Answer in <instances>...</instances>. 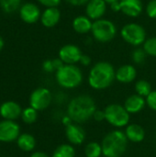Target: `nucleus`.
<instances>
[{
  "mask_svg": "<svg viewBox=\"0 0 156 157\" xmlns=\"http://www.w3.org/2000/svg\"><path fill=\"white\" fill-rule=\"evenodd\" d=\"M91 32L97 41L105 43L115 38L117 34V28L112 21L100 18L93 22Z\"/></svg>",
  "mask_w": 156,
  "mask_h": 157,
  "instance_id": "423d86ee",
  "label": "nucleus"
},
{
  "mask_svg": "<svg viewBox=\"0 0 156 157\" xmlns=\"http://www.w3.org/2000/svg\"><path fill=\"white\" fill-rule=\"evenodd\" d=\"M17 146L24 152H30L36 146V140L31 134L23 133L17 138Z\"/></svg>",
  "mask_w": 156,
  "mask_h": 157,
  "instance_id": "412c9836",
  "label": "nucleus"
},
{
  "mask_svg": "<svg viewBox=\"0 0 156 157\" xmlns=\"http://www.w3.org/2000/svg\"><path fill=\"white\" fill-rule=\"evenodd\" d=\"M20 132L19 125L14 121H0V142L9 143L17 140Z\"/></svg>",
  "mask_w": 156,
  "mask_h": 157,
  "instance_id": "1a4fd4ad",
  "label": "nucleus"
},
{
  "mask_svg": "<svg viewBox=\"0 0 156 157\" xmlns=\"http://www.w3.org/2000/svg\"><path fill=\"white\" fill-rule=\"evenodd\" d=\"M65 136L72 145H80L86 140L85 130L77 123L71 122L65 127Z\"/></svg>",
  "mask_w": 156,
  "mask_h": 157,
  "instance_id": "9b49d317",
  "label": "nucleus"
},
{
  "mask_svg": "<svg viewBox=\"0 0 156 157\" xmlns=\"http://www.w3.org/2000/svg\"><path fill=\"white\" fill-rule=\"evenodd\" d=\"M30 157H50L47 154L42 153V152H35L31 155Z\"/></svg>",
  "mask_w": 156,
  "mask_h": 157,
  "instance_id": "4c0bfd02",
  "label": "nucleus"
},
{
  "mask_svg": "<svg viewBox=\"0 0 156 157\" xmlns=\"http://www.w3.org/2000/svg\"><path fill=\"white\" fill-rule=\"evenodd\" d=\"M128 142L125 132L120 130L108 132L101 144L103 155L105 157H121L127 150Z\"/></svg>",
  "mask_w": 156,
  "mask_h": 157,
  "instance_id": "7ed1b4c3",
  "label": "nucleus"
},
{
  "mask_svg": "<svg viewBox=\"0 0 156 157\" xmlns=\"http://www.w3.org/2000/svg\"><path fill=\"white\" fill-rule=\"evenodd\" d=\"M102 155V146L97 142H90L85 147L86 157H101Z\"/></svg>",
  "mask_w": 156,
  "mask_h": 157,
  "instance_id": "5701e85b",
  "label": "nucleus"
},
{
  "mask_svg": "<svg viewBox=\"0 0 156 157\" xmlns=\"http://www.w3.org/2000/svg\"><path fill=\"white\" fill-rule=\"evenodd\" d=\"M79 63L82 65H84V66H88L90 64V63H91V59H90L89 56H87L86 54H83L81 59H80V61H79Z\"/></svg>",
  "mask_w": 156,
  "mask_h": 157,
  "instance_id": "c9c22d12",
  "label": "nucleus"
},
{
  "mask_svg": "<svg viewBox=\"0 0 156 157\" xmlns=\"http://www.w3.org/2000/svg\"><path fill=\"white\" fill-rule=\"evenodd\" d=\"M20 5V0H0L2 9L6 13L16 11Z\"/></svg>",
  "mask_w": 156,
  "mask_h": 157,
  "instance_id": "a878e982",
  "label": "nucleus"
},
{
  "mask_svg": "<svg viewBox=\"0 0 156 157\" xmlns=\"http://www.w3.org/2000/svg\"><path fill=\"white\" fill-rule=\"evenodd\" d=\"M105 121L115 128L127 127L130 122L131 114L126 110L124 106L120 104H109L104 109Z\"/></svg>",
  "mask_w": 156,
  "mask_h": 157,
  "instance_id": "39448f33",
  "label": "nucleus"
},
{
  "mask_svg": "<svg viewBox=\"0 0 156 157\" xmlns=\"http://www.w3.org/2000/svg\"><path fill=\"white\" fill-rule=\"evenodd\" d=\"M3 46H4V40H3V39L0 37V51L2 50Z\"/></svg>",
  "mask_w": 156,
  "mask_h": 157,
  "instance_id": "58836bf2",
  "label": "nucleus"
},
{
  "mask_svg": "<svg viewBox=\"0 0 156 157\" xmlns=\"http://www.w3.org/2000/svg\"><path fill=\"white\" fill-rule=\"evenodd\" d=\"M124 132L126 134L128 141L134 143V144L143 142L145 137V132L143 128L141 125L135 124V123L128 125Z\"/></svg>",
  "mask_w": 156,
  "mask_h": 157,
  "instance_id": "a211bd4d",
  "label": "nucleus"
},
{
  "mask_svg": "<svg viewBox=\"0 0 156 157\" xmlns=\"http://www.w3.org/2000/svg\"><path fill=\"white\" fill-rule=\"evenodd\" d=\"M52 63H53V67H54V70L55 71H58L59 69H61L65 64L60 58H57V59L52 60Z\"/></svg>",
  "mask_w": 156,
  "mask_h": 157,
  "instance_id": "f704fd0d",
  "label": "nucleus"
},
{
  "mask_svg": "<svg viewBox=\"0 0 156 157\" xmlns=\"http://www.w3.org/2000/svg\"><path fill=\"white\" fill-rule=\"evenodd\" d=\"M106 3H108V4H112L114 2H117V1H120V0H104Z\"/></svg>",
  "mask_w": 156,
  "mask_h": 157,
  "instance_id": "ea45409f",
  "label": "nucleus"
},
{
  "mask_svg": "<svg viewBox=\"0 0 156 157\" xmlns=\"http://www.w3.org/2000/svg\"><path fill=\"white\" fill-rule=\"evenodd\" d=\"M110 6H111V9H112L114 12H119V11H120V1L114 2V3L110 4Z\"/></svg>",
  "mask_w": 156,
  "mask_h": 157,
  "instance_id": "e433bc0d",
  "label": "nucleus"
},
{
  "mask_svg": "<svg viewBox=\"0 0 156 157\" xmlns=\"http://www.w3.org/2000/svg\"><path fill=\"white\" fill-rule=\"evenodd\" d=\"M135 91H136L137 95L146 98L153 90H152V86H151V85H150V83L148 81H146V80H139L135 84Z\"/></svg>",
  "mask_w": 156,
  "mask_h": 157,
  "instance_id": "b1692460",
  "label": "nucleus"
},
{
  "mask_svg": "<svg viewBox=\"0 0 156 157\" xmlns=\"http://www.w3.org/2000/svg\"><path fill=\"white\" fill-rule=\"evenodd\" d=\"M116 71L108 62H98L90 70L88 75L89 86L95 90H103L110 86L116 79Z\"/></svg>",
  "mask_w": 156,
  "mask_h": 157,
  "instance_id": "f03ea898",
  "label": "nucleus"
},
{
  "mask_svg": "<svg viewBox=\"0 0 156 157\" xmlns=\"http://www.w3.org/2000/svg\"><path fill=\"white\" fill-rule=\"evenodd\" d=\"M86 6V17L94 20L100 19L107 10V3L104 0H89Z\"/></svg>",
  "mask_w": 156,
  "mask_h": 157,
  "instance_id": "f8f14e48",
  "label": "nucleus"
},
{
  "mask_svg": "<svg viewBox=\"0 0 156 157\" xmlns=\"http://www.w3.org/2000/svg\"><path fill=\"white\" fill-rule=\"evenodd\" d=\"M93 23L88 17L86 16H78L73 20V29L80 34H85L92 29Z\"/></svg>",
  "mask_w": 156,
  "mask_h": 157,
  "instance_id": "aec40b11",
  "label": "nucleus"
},
{
  "mask_svg": "<svg viewBox=\"0 0 156 157\" xmlns=\"http://www.w3.org/2000/svg\"><path fill=\"white\" fill-rule=\"evenodd\" d=\"M21 118H22V120H23V121L25 123H28V124L34 123L37 121V118H38L37 110L35 109L31 108V107L27 108L22 111Z\"/></svg>",
  "mask_w": 156,
  "mask_h": 157,
  "instance_id": "393cba45",
  "label": "nucleus"
},
{
  "mask_svg": "<svg viewBox=\"0 0 156 157\" xmlns=\"http://www.w3.org/2000/svg\"><path fill=\"white\" fill-rule=\"evenodd\" d=\"M51 157H75V150L72 144H63L54 150Z\"/></svg>",
  "mask_w": 156,
  "mask_h": 157,
  "instance_id": "4be33fe9",
  "label": "nucleus"
},
{
  "mask_svg": "<svg viewBox=\"0 0 156 157\" xmlns=\"http://www.w3.org/2000/svg\"><path fill=\"white\" fill-rule=\"evenodd\" d=\"M82 55L83 54L79 47L74 44H66L59 51V58L65 64H74L79 63Z\"/></svg>",
  "mask_w": 156,
  "mask_h": 157,
  "instance_id": "9d476101",
  "label": "nucleus"
},
{
  "mask_svg": "<svg viewBox=\"0 0 156 157\" xmlns=\"http://www.w3.org/2000/svg\"><path fill=\"white\" fill-rule=\"evenodd\" d=\"M143 50L145 51L146 54L156 57V37L150 38L144 41Z\"/></svg>",
  "mask_w": 156,
  "mask_h": 157,
  "instance_id": "bb28decb",
  "label": "nucleus"
},
{
  "mask_svg": "<svg viewBox=\"0 0 156 157\" xmlns=\"http://www.w3.org/2000/svg\"><path fill=\"white\" fill-rule=\"evenodd\" d=\"M22 114L20 106L14 101H6L0 106V115L7 121H15Z\"/></svg>",
  "mask_w": 156,
  "mask_h": 157,
  "instance_id": "ddd939ff",
  "label": "nucleus"
},
{
  "mask_svg": "<svg viewBox=\"0 0 156 157\" xmlns=\"http://www.w3.org/2000/svg\"><path fill=\"white\" fill-rule=\"evenodd\" d=\"M52 100L51 93L45 87H39L35 89L29 98V105L31 108L38 110H43L47 109Z\"/></svg>",
  "mask_w": 156,
  "mask_h": 157,
  "instance_id": "6e6552de",
  "label": "nucleus"
},
{
  "mask_svg": "<svg viewBox=\"0 0 156 157\" xmlns=\"http://www.w3.org/2000/svg\"><path fill=\"white\" fill-rule=\"evenodd\" d=\"M146 106V99L137 94L128 97L124 102V108L130 114L141 112Z\"/></svg>",
  "mask_w": 156,
  "mask_h": 157,
  "instance_id": "dca6fc26",
  "label": "nucleus"
},
{
  "mask_svg": "<svg viewBox=\"0 0 156 157\" xmlns=\"http://www.w3.org/2000/svg\"><path fill=\"white\" fill-rule=\"evenodd\" d=\"M122 39L132 46H139L146 40V31L143 26L136 23H129L120 30Z\"/></svg>",
  "mask_w": 156,
  "mask_h": 157,
  "instance_id": "0eeeda50",
  "label": "nucleus"
},
{
  "mask_svg": "<svg viewBox=\"0 0 156 157\" xmlns=\"http://www.w3.org/2000/svg\"><path fill=\"white\" fill-rule=\"evenodd\" d=\"M146 13L151 18H156V0H151L147 4Z\"/></svg>",
  "mask_w": 156,
  "mask_h": 157,
  "instance_id": "c756f323",
  "label": "nucleus"
},
{
  "mask_svg": "<svg viewBox=\"0 0 156 157\" xmlns=\"http://www.w3.org/2000/svg\"><path fill=\"white\" fill-rule=\"evenodd\" d=\"M38 1L41 5L48 7H56L61 3V0H38Z\"/></svg>",
  "mask_w": 156,
  "mask_h": 157,
  "instance_id": "7c9ffc66",
  "label": "nucleus"
},
{
  "mask_svg": "<svg viewBox=\"0 0 156 157\" xmlns=\"http://www.w3.org/2000/svg\"><path fill=\"white\" fill-rule=\"evenodd\" d=\"M97 110L95 100L88 95H79L71 99L67 106V116L77 124H82L93 118Z\"/></svg>",
  "mask_w": 156,
  "mask_h": 157,
  "instance_id": "f257e3e1",
  "label": "nucleus"
},
{
  "mask_svg": "<svg viewBox=\"0 0 156 157\" xmlns=\"http://www.w3.org/2000/svg\"><path fill=\"white\" fill-rule=\"evenodd\" d=\"M93 119L97 121V122H101L105 120V112L104 110H100V109H97L96 112L93 115Z\"/></svg>",
  "mask_w": 156,
  "mask_h": 157,
  "instance_id": "2f4dec72",
  "label": "nucleus"
},
{
  "mask_svg": "<svg viewBox=\"0 0 156 157\" xmlns=\"http://www.w3.org/2000/svg\"><path fill=\"white\" fill-rule=\"evenodd\" d=\"M137 71L131 64H124L116 71V79L122 84H130L135 80Z\"/></svg>",
  "mask_w": 156,
  "mask_h": 157,
  "instance_id": "f3484780",
  "label": "nucleus"
},
{
  "mask_svg": "<svg viewBox=\"0 0 156 157\" xmlns=\"http://www.w3.org/2000/svg\"><path fill=\"white\" fill-rule=\"evenodd\" d=\"M101 157H102V156H101ZM103 157H105V156H103Z\"/></svg>",
  "mask_w": 156,
  "mask_h": 157,
  "instance_id": "a19ab883",
  "label": "nucleus"
},
{
  "mask_svg": "<svg viewBox=\"0 0 156 157\" xmlns=\"http://www.w3.org/2000/svg\"><path fill=\"white\" fill-rule=\"evenodd\" d=\"M61 18V12L57 7H48L41 15V23L46 28L54 27Z\"/></svg>",
  "mask_w": 156,
  "mask_h": 157,
  "instance_id": "6ab92c4d",
  "label": "nucleus"
},
{
  "mask_svg": "<svg viewBox=\"0 0 156 157\" xmlns=\"http://www.w3.org/2000/svg\"><path fill=\"white\" fill-rule=\"evenodd\" d=\"M67 3H69L70 5L72 6H84V5H86L89 0H65Z\"/></svg>",
  "mask_w": 156,
  "mask_h": 157,
  "instance_id": "72a5a7b5",
  "label": "nucleus"
},
{
  "mask_svg": "<svg viewBox=\"0 0 156 157\" xmlns=\"http://www.w3.org/2000/svg\"><path fill=\"white\" fill-rule=\"evenodd\" d=\"M56 81L58 85L66 89L79 86L83 81V74L79 67L74 64H64L56 71Z\"/></svg>",
  "mask_w": 156,
  "mask_h": 157,
  "instance_id": "20e7f679",
  "label": "nucleus"
},
{
  "mask_svg": "<svg viewBox=\"0 0 156 157\" xmlns=\"http://www.w3.org/2000/svg\"><path fill=\"white\" fill-rule=\"evenodd\" d=\"M131 58H132V61L135 63H138V64H141L143 63L145 59H146V52L143 49H136L132 52V54H131Z\"/></svg>",
  "mask_w": 156,
  "mask_h": 157,
  "instance_id": "cd10ccee",
  "label": "nucleus"
},
{
  "mask_svg": "<svg viewBox=\"0 0 156 157\" xmlns=\"http://www.w3.org/2000/svg\"><path fill=\"white\" fill-rule=\"evenodd\" d=\"M145 99H146V105L151 109L156 111V90H153Z\"/></svg>",
  "mask_w": 156,
  "mask_h": 157,
  "instance_id": "c85d7f7f",
  "label": "nucleus"
},
{
  "mask_svg": "<svg viewBox=\"0 0 156 157\" xmlns=\"http://www.w3.org/2000/svg\"><path fill=\"white\" fill-rule=\"evenodd\" d=\"M120 11L128 17H136L143 11V3L141 0H120Z\"/></svg>",
  "mask_w": 156,
  "mask_h": 157,
  "instance_id": "4468645a",
  "label": "nucleus"
},
{
  "mask_svg": "<svg viewBox=\"0 0 156 157\" xmlns=\"http://www.w3.org/2000/svg\"><path fill=\"white\" fill-rule=\"evenodd\" d=\"M40 17V8L32 3H27L23 5L20 8V17L26 23L29 24L35 23L38 21Z\"/></svg>",
  "mask_w": 156,
  "mask_h": 157,
  "instance_id": "2eb2a0df",
  "label": "nucleus"
},
{
  "mask_svg": "<svg viewBox=\"0 0 156 157\" xmlns=\"http://www.w3.org/2000/svg\"><path fill=\"white\" fill-rule=\"evenodd\" d=\"M42 68H43V70H44L45 72H47V73H51V72L55 71L51 60H47V61H45V62L43 63V64H42Z\"/></svg>",
  "mask_w": 156,
  "mask_h": 157,
  "instance_id": "473e14b6",
  "label": "nucleus"
}]
</instances>
